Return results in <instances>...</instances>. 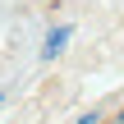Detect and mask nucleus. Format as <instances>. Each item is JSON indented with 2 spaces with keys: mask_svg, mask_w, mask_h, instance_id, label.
Listing matches in <instances>:
<instances>
[{
  "mask_svg": "<svg viewBox=\"0 0 124 124\" xmlns=\"http://www.w3.org/2000/svg\"><path fill=\"white\" fill-rule=\"evenodd\" d=\"M69 37H74V32H69L64 23H60V28H51V32H46V41H41V60H55V55L69 46Z\"/></svg>",
  "mask_w": 124,
  "mask_h": 124,
  "instance_id": "1",
  "label": "nucleus"
},
{
  "mask_svg": "<svg viewBox=\"0 0 124 124\" xmlns=\"http://www.w3.org/2000/svg\"><path fill=\"white\" fill-rule=\"evenodd\" d=\"M74 124H101V115H97V110H83V115H78Z\"/></svg>",
  "mask_w": 124,
  "mask_h": 124,
  "instance_id": "2",
  "label": "nucleus"
},
{
  "mask_svg": "<svg viewBox=\"0 0 124 124\" xmlns=\"http://www.w3.org/2000/svg\"><path fill=\"white\" fill-rule=\"evenodd\" d=\"M0 106H5V92H0Z\"/></svg>",
  "mask_w": 124,
  "mask_h": 124,
  "instance_id": "3",
  "label": "nucleus"
}]
</instances>
